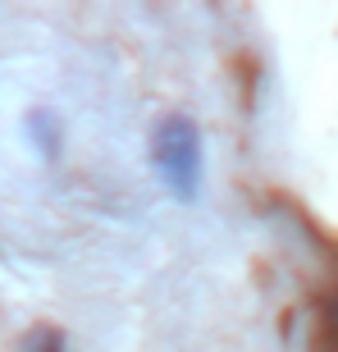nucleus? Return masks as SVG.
Masks as SVG:
<instances>
[{"label": "nucleus", "instance_id": "1", "mask_svg": "<svg viewBox=\"0 0 338 352\" xmlns=\"http://www.w3.org/2000/svg\"><path fill=\"white\" fill-rule=\"evenodd\" d=\"M151 165L174 201H196L206 183V138L188 110H169L151 133Z\"/></svg>", "mask_w": 338, "mask_h": 352}, {"label": "nucleus", "instance_id": "2", "mask_svg": "<svg viewBox=\"0 0 338 352\" xmlns=\"http://www.w3.org/2000/svg\"><path fill=\"white\" fill-rule=\"evenodd\" d=\"M23 138H27V146H32L41 160H60V156H65V142H69L60 110H51V105L27 110V115H23Z\"/></svg>", "mask_w": 338, "mask_h": 352}, {"label": "nucleus", "instance_id": "3", "mask_svg": "<svg viewBox=\"0 0 338 352\" xmlns=\"http://www.w3.org/2000/svg\"><path fill=\"white\" fill-rule=\"evenodd\" d=\"M23 352H74V343L60 325H32L23 334Z\"/></svg>", "mask_w": 338, "mask_h": 352}]
</instances>
